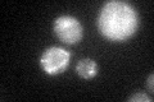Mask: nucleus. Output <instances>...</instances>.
Returning <instances> with one entry per match:
<instances>
[{"label":"nucleus","instance_id":"1","mask_svg":"<svg viewBox=\"0 0 154 102\" xmlns=\"http://www.w3.org/2000/svg\"><path fill=\"white\" fill-rule=\"evenodd\" d=\"M139 27V16L132 5L125 1H108L100 9L98 28L109 41L122 42L130 38Z\"/></svg>","mask_w":154,"mask_h":102},{"label":"nucleus","instance_id":"2","mask_svg":"<svg viewBox=\"0 0 154 102\" xmlns=\"http://www.w3.org/2000/svg\"><path fill=\"white\" fill-rule=\"evenodd\" d=\"M71 52L63 47L51 46L42 52L40 57V66L46 74L57 75L63 73L69 65Z\"/></svg>","mask_w":154,"mask_h":102},{"label":"nucleus","instance_id":"3","mask_svg":"<svg viewBox=\"0 0 154 102\" xmlns=\"http://www.w3.org/2000/svg\"><path fill=\"white\" fill-rule=\"evenodd\" d=\"M53 30L57 37L67 45H75L82 40L84 30L80 21L72 16H60L54 21Z\"/></svg>","mask_w":154,"mask_h":102},{"label":"nucleus","instance_id":"4","mask_svg":"<svg viewBox=\"0 0 154 102\" xmlns=\"http://www.w3.org/2000/svg\"><path fill=\"white\" fill-rule=\"evenodd\" d=\"M76 71L81 78L84 79H91L98 74L99 66L93 59H81L76 65Z\"/></svg>","mask_w":154,"mask_h":102},{"label":"nucleus","instance_id":"5","mask_svg":"<svg viewBox=\"0 0 154 102\" xmlns=\"http://www.w3.org/2000/svg\"><path fill=\"white\" fill-rule=\"evenodd\" d=\"M128 101H144V102H152L153 101V98L152 97H149V96H146V95H144V93H135V95H132L131 97L128 98Z\"/></svg>","mask_w":154,"mask_h":102},{"label":"nucleus","instance_id":"6","mask_svg":"<svg viewBox=\"0 0 154 102\" xmlns=\"http://www.w3.org/2000/svg\"><path fill=\"white\" fill-rule=\"evenodd\" d=\"M153 78H154L153 74H150V77L148 78V87L150 88V91H153Z\"/></svg>","mask_w":154,"mask_h":102}]
</instances>
